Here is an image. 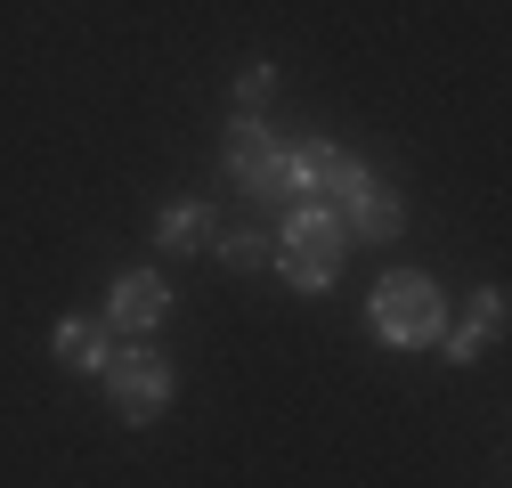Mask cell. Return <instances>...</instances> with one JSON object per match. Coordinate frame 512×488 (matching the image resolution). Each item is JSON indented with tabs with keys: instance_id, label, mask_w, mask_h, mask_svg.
<instances>
[{
	"instance_id": "2",
	"label": "cell",
	"mask_w": 512,
	"mask_h": 488,
	"mask_svg": "<svg viewBox=\"0 0 512 488\" xmlns=\"http://www.w3.org/2000/svg\"><path fill=\"white\" fill-rule=\"evenodd\" d=\"M277 269H285V285H301V293H326V285L342 277V220L317 212V204H301V212L285 220V236H277Z\"/></svg>"
},
{
	"instance_id": "5",
	"label": "cell",
	"mask_w": 512,
	"mask_h": 488,
	"mask_svg": "<svg viewBox=\"0 0 512 488\" xmlns=\"http://www.w3.org/2000/svg\"><path fill=\"white\" fill-rule=\"evenodd\" d=\"M293 171H301V204H309V196H334V204H350V196L366 188V171H358L342 147H326V139L293 147Z\"/></svg>"
},
{
	"instance_id": "11",
	"label": "cell",
	"mask_w": 512,
	"mask_h": 488,
	"mask_svg": "<svg viewBox=\"0 0 512 488\" xmlns=\"http://www.w3.org/2000/svg\"><path fill=\"white\" fill-rule=\"evenodd\" d=\"M472 326H480L488 342L504 334V285H480V301H472Z\"/></svg>"
},
{
	"instance_id": "4",
	"label": "cell",
	"mask_w": 512,
	"mask_h": 488,
	"mask_svg": "<svg viewBox=\"0 0 512 488\" xmlns=\"http://www.w3.org/2000/svg\"><path fill=\"white\" fill-rule=\"evenodd\" d=\"M163 318H171V285H163L155 269H131V277L106 293V326H114V334H131V342H147Z\"/></svg>"
},
{
	"instance_id": "7",
	"label": "cell",
	"mask_w": 512,
	"mask_h": 488,
	"mask_svg": "<svg viewBox=\"0 0 512 488\" xmlns=\"http://www.w3.org/2000/svg\"><path fill=\"white\" fill-rule=\"evenodd\" d=\"M220 155H228V171H236V188L252 196V179H261V171H269V155H277V147H269V131H261V114L228 122V147H220Z\"/></svg>"
},
{
	"instance_id": "8",
	"label": "cell",
	"mask_w": 512,
	"mask_h": 488,
	"mask_svg": "<svg viewBox=\"0 0 512 488\" xmlns=\"http://www.w3.org/2000/svg\"><path fill=\"white\" fill-rule=\"evenodd\" d=\"M49 350L66 358L74 375H106V358H114V350H106V334H98V326H82V318H66V326H57V342H49Z\"/></svg>"
},
{
	"instance_id": "6",
	"label": "cell",
	"mask_w": 512,
	"mask_h": 488,
	"mask_svg": "<svg viewBox=\"0 0 512 488\" xmlns=\"http://www.w3.org/2000/svg\"><path fill=\"white\" fill-rule=\"evenodd\" d=\"M407 228V204H399V188H366L350 196V220H342V236H366V244H382V236H399Z\"/></svg>"
},
{
	"instance_id": "3",
	"label": "cell",
	"mask_w": 512,
	"mask_h": 488,
	"mask_svg": "<svg viewBox=\"0 0 512 488\" xmlns=\"http://www.w3.org/2000/svg\"><path fill=\"white\" fill-rule=\"evenodd\" d=\"M98 383H106V399H114V415H122V423H155V415L171 407V366H163L147 342L114 350Z\"/></svg>"
},
{
	"instance_id": "10",
	"label": "cell",
	"mask_w": 512,
	"mask_h": 488,
	"mask_svg": "<svg viewBox=\"0 0 512 488\" xmlns=\"http://www.w3.org/2000/svg\"><path fill=\"white\" fill-rule=\"evenodd\" d=\"M269 253H277V244H269L261 228H236V236H220V261H228V269H261Z\"/></svg>"
},
{
	"instance_id": "1",
	"label": "cell",
	"mask_w": 512,
	"mask_h": 488,
	"mask_svg": "<svg viewBox=\"0 0 512 488\" xmlns=\"http://www.w3.org/2000/svg\"><path fill=\"white\" fill-rule=\"evenodd\" d=\"M374 334L382 342H399V350H431L447 334V301L423 269H399V277H382L374 285Z\"/></svg>"
},
{
	"instance_id": "13",
	"label": "cell",
	"mask_w": 512,
	"mask_h": 488,
	"mask_svg": "<svg viewBox=\"0 0 512 488\" xmlns=\"http://www.w3.org/2000/svg\"><path fill=\"white\" fill-rule=\"evenodd\" d=\"M439 342H447V350H456V366H472V358L488 350V334H480V326H464V334H439Z\"/></svg>"
},
{
	"instance_id": "12",
	"label": "cell",
	"mask_w": 512,
	"mask_h": 488,
	"mask_svg": "<svg viewBox=\"0 0 512 488\" xmlns=\"http://www.w3.org/2000/svg\"><path fill=\"white\" fill-rule=\"evenodd\" d=\"M261 98H277V74L269 66H244L236 74V106H261Z\"/></svg>"
},
{
	"instance_id": "9",
	"label": "cell",
	"mask_w": 512,
	"mask_h": 488,
	"mask_svg": "<svg viewBox=\"0 0 512 488\" xmlns=\"http://www.w3.org/2000/svg\"><path fill=\"white\" fill-rule=\"evenodd\" d=\"M155 236H163V253H204V244H212V212L204 204H171Z\"/></svg>"
}]
</instances>
